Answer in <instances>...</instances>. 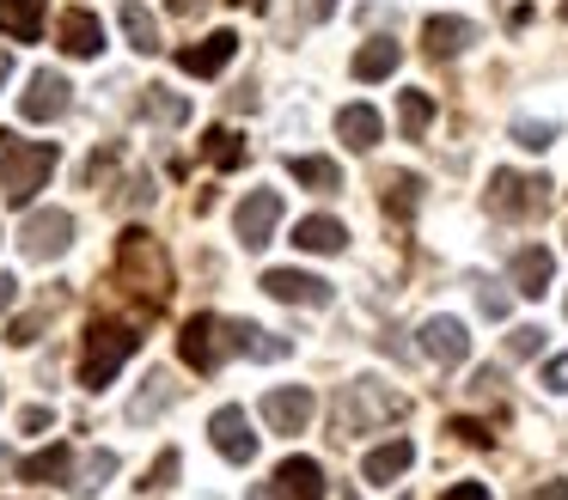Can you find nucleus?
I'll use <instances>...</instances> for the list:
<instances>
[{
    "instance_id": "1",
    "label": "nucleus",
    "mask_w": 568,
    "mask_h": 500,
    "mask_svg": "<svg viewBox=\"0 0 568 500\" xmlns=\"http://www.w3.org/2000/svg\"><path fill=\"white\" fill-rule=\"evenodd\" d=\"M116 287L141 293L148 312H160V305L172 299V263H165L153 232H141V226L123 232V244H116Z\"/></svg>"
},
{
    "instance_id": "2",
    "label": "nucleus",
    "mask_w": 568,
    "mask_h": 500,
    "mask_svg": "<svg viewBox=\"0 0 568 500\" xmlns=\"http://www.w3.org/2000/svg\"><path fill=\"white\" fill-rule=\"evenodd\" d=\"M62 146L55 141H19V134H0V202L31 207V195L50 183Z\"/></svg>"
},
{
    "instance_id": "3",
    "label": "nucleus",
    "mask_w": 568,
    "mask_h": 500,
    "mask_svg": "<svg viewBox=\"0 0 568 500\" xmlns=\"http://www.w3.org/2000/svg\"><path fill=\"white\" fill-rule=\"evenodd\" d=\"M135 348H141L135 329H129V324H104V317H99V324L87 329V348H80V385L104 390L129 366V354H135Z\"/></svg>"
},
{
    "instance_id": "4",
    "label": "nucleus",
    "mask_w": 568,
    "mask_h": 500,
    "mask_svg": "<svg viewBox=\"0 0 568 500\" xmlns=\"http://www.w3.org/2000/svg\"><path fill=\"white\" fill-rule=\"evenodd\" d=\"M397 415H404V397H397L392 385H379V378H355V385H343V397H336V439L367 433V427L397 421Z\"/></svg>"
},
{
    "instance_id": "5",
    "label": "nucleus",
    "mask_w": 568,
    "mask_h": 500,
    "mask_svg": "<svg viewBox=\"0 0 568 500\" xmlns=\"http://www.w3.org/2000/svg\"><path fill=\"white\" fill-rule=\"evenodd\" d=\"M178 354H184V366H196V373H214V366L233 354V324L214 312H196L184 324V336H178Z\"/></svg>"
},
{
    "instance_id": "6",
    "label": "nucleus",
    "mask_w": 568,
    "mask_h": 500,
    "mask_svg": "<svg viewBox=\"0 0 568 500\" xmlns=\"http://www.w3.org/2000/svg\"><path fill=\"white\" fill-rule=\"evenodd\" d=\"M68 244H74V214H68V207H38V214L26 220V232H19V251H26L31 263H55Z\"/></svg>"
},
{
    "instance_id": "7",
    "label": "nucleus",
    "mask_w": 568,
    "mask_h": 500,
    "mask_svg": "<svg viewBox=\"0 0 568 500\" xmlns=\"http://www.w3.org/2000/svg\"><path fill=\"white\" fill-rule=\"evenodd\" d=\"M544 202H550V177H526V171H495L489 177V207L501 220L538 214Z\"/></svg>"
},
{
    "instance_id": "8",
    "label": "nucleus",
    "mask_w": 568,
    "mask_h": 500,
    "mask_svg": "<svg viewBox=\"0 0 568 500\" xmlns=\"http://www.w3.org/2000/svg\"><path fill=\"white\" fill-rule=\"evenodd\" d=\"M68 104H74V85H68V73L38 68V73H31V85H26V98H19V116H26V122H62Z\"/></svg>"
},
{
    "instance_id": "9",
    "label": "nucleus",
    "mask_w": 568,
    "mask_h": 500,
    "mask_svg": "<svg viewBox=\"0 0 568 500\" xmlns=\"http://www.w3.org/2000/svg\"><path fill=\"white\" fill-rule=\"evenodd\" d=\"M239 244H245V251H263V244L275 238V226H282V195L275 190H251L245 202H239Z\"/></svg>"
},
{
    "instance_id": "10",
    "label": "nucleus",
    "mask_w": 568,
    "mask_h": 500,
    "mask_svg": "<svg viewBox=\"0 0 568 500\" xmlns=\"http://www.w3.org/2000/svg\"><path fill=\"white\" fill-rule=\"evenodd\" d=\"M209 439H214V451H221L226 463H251V458H257V433H251V415L239 409V402H226V409H214V421H209Z\"/></svg>"
},
{
    "instance_id": "11",
    "label": "nucleus",
    "mask_w": 568,
    "mask_h": 500,
    "mask_svg": "<svg viewBox=\"0 0 568 500\" xmlns=\"http://www.w3.org/2000/svg\"><path fill=\"white\" fill-rule=\"evenodd\" d=\"M263 293H270V299H282V305H312V312H324V305L336 299L331 280L306 275V268H270V275H263Z\"/></svg>"
},
{
    "instance_id": "12",
    "label": "nucleus",
    "mask_w": 568,
    "mask_h": 500,
    "mask_svg": "<svg viewBox=\"0 0 568 500\" xmlns=\"http://www.w3.org/2000/svg\"><path fill=\"white\" fill-rule=\"evenodd\" d=\"M263 409V421L275 427V433H306V421H312V409H318V397H312L306 385H275L270 397L257 402Z\"/></svg>"
},
{
    "instance_id": "13",
    "label": "nucleus",
    "mask_w": 568,
    "mask_h": 500,
    "mask_svg": "<svg viewBox=\"0 0 568 500\" xmlns=\"http://www.w3.org/2000/svg\"><path fill=\"white\" fill-rule=\"evenodd\" d=\"M55 43H62V55H74V61H92L104 49V24H99V12H87V7H68L62 12V24H55Z\"/></svg>"
},
{
    "instance_id": "14",
    "label": "nucleus",
    "mask_w": 568,
    "mask_h": 500,
    "mask_svg": "<svg viewBox=\"0 0 568 500\" xmlns=\"http://www.w3.org/2000/svg\"><path fill=\"white\" fill-rule=\"evenodd\" d=\"M233 49H239V37H233V31H209L202 43L178 49V68L196 73V80H214V73H221L226 61H233Z\"/></svg>"
},
{
    "instance_id": "15",
    "label": "nucleus",
    "mask_w": 568,
    "mask_h": 500,
    "mask_svg": "<svg viewBox=\"0 0 568 500\" xmlns=\"http://www.w3.org/2000/svg\"><path fill=\"white\" fill-rule=\"evenodd\" d=\"M422 43H428V55H434V61L465 55V49L477 43V24H470V19H453V12H434V19L422 24Z\"/></svg>"
},
{
    "instance_id": "16",
    "label": "nucleus",
    "mask_w": 568,
    "mask_h": 500,
    "mask_svg": "<svg viewBox=\"0 0 568 500\" xmlns=\"http://www.w3.org/2000/svg\"><path fill=\"white\" fill-rule=\"evenodd\" d=\"M422 354H428V360H440V366H458L470 354L465 324H458V317H428V324H422Z\"/></svg>"
},
{
    "instance_id": "17",
    "label": "nucleus",
    "mask_w": 568,
    "mask_h": 500,
    "mask_svg": "<svg viewBox=\"0 0 568 500\" xmlns=\"http://www.w3.org/2000/svg\"><path fill=\"white\" fill-rule=\"evenodd\" d=\"M409 463H416V446H409V439H385V446H373L367 458H361V476H367L373 488H392Z\"/></svg>"
},
{
    "instance_id": "18",
    "label": "nucleus",
    "mask_w": 568,
    "mask_h": 500,
    "mask_svg": "<svg viewBox=\"0 0 568 500\" xmlns=\"http://www.w3.org/2000/svg\"><path fill=\"white\" fill-rule=\"evenodd\" d=\"M556 280V256L544 251V244H526V251H514V287L526 293V299H544Z\"/></svg>"
},
{
    "instance_id": "19",
    "label": "nucleus",
    "mask_w": 568,
    "mask_h": 500,
    "mask_svg": "<svg viewBox=\"0 0 568 500\" xmlns=\"http://www.w3.org/2000/svg\"><path fill=\"white\" fill-rule=\"evenodd\" d=\"M275 488H282V500H324V470L312 458H282L275 463Z\"/></svg>"
},
{
    "instance_id": "20",
    "label": "nucleus",
    "mask_w": 568,
    "mask_h": 500,
    "mask_svg": "<svg viewBox=\"0 0 568 500\" xmlns=\"http://www.w3.org/2000/svg\"><path fill=\"white\" fill-rule=\"evenodd\" d=\"M294 244H300V251H312V256H336L348 244V226H343V220H331V214H306L294 226Z\"/></svg>"
},
{
    "instance_id": "21",
    "label": "nucleus",
    "mask_w": 568,
    "mask_h": 500,
    "mask_svg": "<svg viewBox=\"0 0 568 500\" xmlns=\"http://www.w3.org/2000/svg\"><path fill=\"white\" fill-rule=\"evenodd\" d=\"M43 7H50V0H0V37L38 43L43 37Z\"/></svg>"
},
{
    "instance_id": "22",
    "label": "nucleus",
    "mask_w": 568,
    "mask_h": 500,
    "mask_svg": "<svg viewBox=\"0 0 568 500\" xmlns=\"http://www.w3.org/2000/svg\"><path fill=\"white\" fill-rule=\"evenodd\" d=\"M336 134H343L355 153H373L379 134H385V122H379V110H373V104H348L343 116H336Z\"/></svg>"
},
{
    "instance_id": "23",
    "label": "nucleus",
    "mask_w": 568,
    "mask_h": 500,
    "mask_svg": "<svg viewBox=\"0 0 568 500\" xmlns=\"http://www.w3.org/2000/svg\"><path fill=\"white\" fill-rule=\"evenodd\" d=\"M397 61H404V43H392V37H373V43L355 49V80H392Z\"/></svg>"
},
{
    "instance_id": "24",
    "label": "nucleus",
    "mask_w": 568,
    "mask_h": 500,
    "mask_svg": "<svg viewBox=\"0 0 568 500\" xmlns=\"http://www.w3.org/2000/svg\"><path fill=\"white\" fill-rule=\"evenodd\" d=\"M233 354H251V360H287L294 341L270 336V329H257V324H233Z\"/></svg>"
},
{
    "instance_id": "25",
    "label": "nucleus",
    "mask_w": 568,
    "mask_h": 500,
    "mask_svg": "<svg viewBox=\"0 0 568 500\" xmlns=\"http://www.w3.org/2000/svg\"><path fill=\"white\" fill-rule=\"evenodd\" d=\"M68 470H74V446H50V451H38V458L19 463L26 482H68Z\"/></svg>"
},
{
    "instance_id": "26",
    "label": "nucleus",
    "mask_w": 568,
    "mask_h": 500,
    "mask_svg": "<svg viewBox=\"0 0 568 500\" xmlns=\"http://www.w3.org/2000/svg\"><path fill=\"white\" fill-rule=\"evenodd\" d=\"M123 31H129V49L160 55V24H153V12L141 7V0H123Z\"/></svg>"
},
{
    "instance_id": "27",
    "label": "nucleus",
    "mask_w": 568,
    "mask_h": 500,
    "mask_svg": "<svg viewBox=\"0 0 568 500\" xmlns=\"http://www.w3.org/2000/svg\"><path fill=\"white\" fill-rule=\"evenodd\" d=\"M287 171H294V183H306V190H318V195L343 190V171H336L331 159H287Z\"/></svg>"
},
{
    "instance_id": "28",
    "label": "nucleus",
    "mask_w": 568,
    "mask_h": 500,
    "mask_svg": "<svg viewBox=\"0 0 568 500\" xmlns=\"http://www.w3.org/2000/svg\"><path fill=\"white\" fill-rule=\"evenodd\" d=\"M416 207H422V177H416V171H397V177L385 183V214H392V220H409Z\"/></svg>"
},
{
    "instance_id": "29",
    "label": "nucleus",
    "mask_w": 568,
    "mask_h": 500,
    "mask_svg": "<svg viewBox=\"0 0 568 500\" xmlns=\"http://www.w3.org/2000/svg\"><path fill=\"white\" fill-rule=\"evenodd\" d=\"M434 122V98L428 92H404L397 98V129H404V141H422Z\"/></svg>"
},
{
    "instance_id": "30",
    "label": "nucleus",
    "mask_w": 568,
    "mask_h": 500,
    "mask_svg": "<svg viewBox=\"0 0 568 500\" xmlns=\"http://www.w3.org/2000/svg\"><path fill=\"white\" fill-rule=\"evenodd\" d=\"M202 153H209L214 171H239V165H245V141H239L233 129H209V134H202Z\"/></svg>"
},
{
    "instance_id": "31",
    "label": "nucleus",
    "mask_w": 568,
    "mask_h": 500,
    "mask_svg": "<svg viewBox=\"0 0 568 500\" xmlns=\"http://www.w3.org/2000/svg\"><path fill=\"white\" fill-rule=\"evenodd\" d=\"M111 476H116V451H87V463H80V476H74V494L92 500Z\"/></svg>"
},
{
    "instance_id": "32",
    "label": "nucleus",
    "mask_w": 568,
    "mask_h": 500,
    "mask_svg": "<svg viewBox=\"0 0 568 500\" xmlns=\"http://www.w3.org/2000/svg\"><path fill=\"white\" fill-rule=\"evenodd\" d=\"M141 116H153V122H184V116H190V98L165 92V85H148V98H141Z\"/></svg>"
},
{
    "instance_id": "33",
    "label": "nucleus",
    "mask_w": 568,
    "mask_h": 500,
    "mask_svg": "<svg viewBox=\"0 0 568 500\" xmlns=\"http://www.w3.org/2000/svg\"><path fill=\"white\" fill-rule=\"evenodd\" d=\"M165 402H172V378L165 373H153V390H141L135 402H129V421H148V415H160Z\"/></svg>"
},
{
    "instance_id": "34",
    "label": "nucleus",
    "mask_w": 568,
    "mask_h": 500,
    "mask_svg": "<svg viewBox=\"0 0 568 500\" xmlns=\"http://www.w3.org/2000/svg\"><path fill=\"white\" fill-rule=\"evenodd\" d=\"M514 141L526 146V153H544V146L556 141V122H514Z\"/></svg>"
},
{
    "instance_id": "35",
    "label": "nucleus",
    "mask_w": 568,
    "mask_h": 500,
    "mask_svg": "<svg viewBox=\"0 0 568 500\" xmlns=\"http://www.w3.org/2000/svg\"><path fill=\"white\" fill-rule=\"evenodd\" d=\"M538 348H544V329H538V324H519V329H507V354H514V360H531Z\"/></svg>"
},
{
    "instance_id": "36",
    "label": "nucleus",
    "mask_w": 568,
    "mask_h": 500,
    "mask_svg": "<svg viewBox=\"0 0 568 500\" xmlns=\"http://www.w3.org/2000/svg\"><path fill=\"white\" fill-rule=\"evenodd\" d=\"M544 390H556V397H568V354H556V360H544Z\"/></svg>"
},
{
    "instance_id": "37",
    "label": "nucleus",
    "mask_w": 568,
    "mask_h": 500,
    "mask_svg": "<svg viewBox=\"0 0 568 500\" xmlns=\"http://www.w3.org/2000/svg\"><path fill=\"white\" fill-rule=\"evenodd\" d=\"M446 433H458V439H465V446H489V427H483V421H465V415H458V421L453 427H446Z\"/></svg>"
},
{
    "instance_id": "38",
    "label": "nucleus",
    "mask_w": 568,
    "mask_h": 500,
    "mask_svg": "<svg viewBox=\"0 0 568 500\" xmlns=\"http://www.w3.org/2000/svg\"><path fill=\"white\" fill-rule=\"evenodd\" d=\"M172 476H178V451H160V463H153L148 488H172Z\"/></svg>"
},
{
    "instance_id": "39",
    "label": "nucleus",
    "mask_w": 568,
    "mask_h": 500,
    "mask_svg": "<svg viewBox=\"0 0 568 500\" xmlns=\"http://www.w3.org/2000/svg\"><path fill=\"white\" fill-rule=\"evenodd\" d=\"M477 305L489 317H507V293H495V287H477Z\"/></svg>"
},
{
    "instance_id": "40",
    "label": "nucleus",
    "mask_w": 568,
    "mask_h": 500,
    "mask_svg": "<svg viewBox=\"0 0 568 500\" xmlns=\"http://www.w3.org/2000/svg\"><path fill=\"white\" fill-rule=\"evenodd\" d=\"M440 500H489V488H483V482H453Z\"/></svg>"
},
{
    "instance_id": "41",
    "label": "nucleus",
    "mask_w": 568,
    "mask_h": 500,
    "mask_svg": "<svg viewBox=\"0 0 568 500\" xmlns=\"http://www.w3.org/2000/svg\"><path fill=\"white\" fill-rule=\"evenodd\" d=\"M50 421H55L50 409H26V415H19V427H26V433H43V427H50Z\"/></svg>"
},
{
    "instance_id": "42",
    "label": "nucleus",
    "mask_w": 568,
    "mask_h": 500,
    "mask_svg": "<svg viewBox=\"0 0 568 500\" xmlns=\"http://www.w3.org/2000/svg\"><path fill=\"white\" fill-rule=\"evenodd\" d=\"M209 7H214V0H172V12H178V19H202Z\"/></svg>"
},
{
    "instance_id": "43",
    "label": "nucleus",
    "mask_w": 568,
    "mask_h": 500,
    "mask_svg": "<svg viewBox=\"0 0 568 500\" xmlns=\"http://www.w3.org/2000/svg\"><path fill=\"white\" fill-rule=\"evenodd\" d=\"M13 341H19V348H26V341H38V317H19V324H13Z\"/></svg>"
},
{
    "instance_id": "44",
    "label": "nucleus",
    "mask_w": 568,
    "mask_h": 500,
    "mask_svg": "<svg viewBox=\"0 0 568 500\" xmlns=\"http://www.w3.org/2000/svg\"><path fill=\"white\" fill-rule=\"evenodd\" d=\"M13 299H19V280L0 275V312H13Z\"/></svg>"
},
{
    "instance_id": "45",
    "label": "nucleus",
    "mask_w": 568,
    "mask_h": 500,
    "mask_svg": "<svg viewBox=\"0 0 568 500\" xmlns=\"http://www.w3.org/2000/svg\"><path fill=\"white\" fill-rule=\"evenodd\" d=\"M531 500H568V482H562V476H556V482H544V488H538V494H531Z\"/></svg>"
},
{
    "instance_id": "46",
    "label": "nucleus",
    "mask_w": 568,
    "mask_h": 500,
    "mask_svg": "<svg viewBox=\"0 0 568 500\" xmlns=\"http://www.w3.org/2000/svg\"><path fill=\"white\" fill-rule=\"evenodd\" d=\"M336 12V0H312V19H331Z\"/></svg>"
},
{
    "instance_id": "47",
    "label": "nucleus",
    "mask_w": 568,
    "mask_h": 500,
    "mask_svg": "<svg viewBox=\"0 0 568 500\" xmlns=\"http://www.w3.org/2000/svg\"><path fill=\"white\" fill-rule=\"evenodd\" d=\"M245 500H282V488H251Z\"/></svg>"
},
{
    "instance_id": "48",
    "label": "nucleus",
    "mask_w": 568,
    "mask_h": 500,
    "mask_svg": "<svg viewBox=\"0 0 568 500\" xmlns=\"http://www.w3.org/2000/svg\"><path fill=\"white\" fill-rule=\"evenodd\" d=\"M13 80V55H7V49H0V85Z\"/></svg>"
},
{
    "instance_id": "49",
    "label": "nucleus",
    "mask_w": 568,
    "mask_h": 500,
    "mask_svg": "<svg viewBox=\"0 0 568 500\" xmlns=\"http://www.w3.org/2000/svg\"><path fill=\"white\" fill-rule=\"evenodd\" d=\"M239 7H251V12H263V7H270V0H239Z\"/></svg>"
},
{
    "instance_id": "50",
    "label": "nucleus",
    "mask_w": 568,
    "mask_h": 500,
    "mask_svg": "<svg viewBox=\"0 0 568 500\" xmlns=\"http://www.w3.org/2000/svg\"><path fill=\"white\" fill-rule=\"evenodd\" d=\"M562 19H568V0H562Z\"/></svg>"
}]
</instances>
